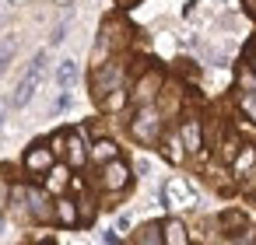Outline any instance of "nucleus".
<instances>
[{
  "label": "nucleus",
  "instance_id": "obj_14",
  "mask_svg": "<svg viewBox=\"0 0 256 245\" xmlns=\"http://www.w3.org/2000/svg\"><path fill=\"white\" fill-rule=\"evenodd\" d=\"M112 158H120V144L109 140V137H102V140H95V144L88 147V161L106 165V161H112Z\"/></svg>",
  "mask_w": 256,
  "mask_h": 245
},
{
  "label": "nucleus",
  "instance_id": "obj_4",
  "mask_svg": "<svg viewBox=\"0 0 256 245\" xmlns=\"http://www.w3.org/2000/svg\"><path fill=\"white\" fill-rule=\"evenodd\" d=\"M53 161H56V154L50 151L46 140H36V144L25 151V158H22V165H25L28 175H46V172L53 168Z\"/></svg>",
  "mask_w": 256,
  "mask_h": 245
},
{
  "label": "nucleus",
  "instance_id": "obj_19",
  "mask_svg": "<svg viewBox=\"0 0 256 245\" xmlns=\"http://www.w3.org/2000/svg\"><path fill=\"white\" fill-rule=\"evenodd\" d=\"M46 144H50V151H53L56 158H64V144H67V130H60V133H53V137H50Z\"/></svg>",
  "mask_w": 256,
  "mask_h": 245
},
{
  "label": "nucleus",
  "instance_id": "obj_10",
  "mask_svg": "<svg viewBox=\"0 0 256 245\" xmlns=\"http://www.w3.org/2000/svg\"><path fill=\"white\" fill-rule=\"evenodd\" d=\"M179 140L190 154H200L204 151V130H200V119H182L179 126Z\"/></svg>",
  "mask_w": 256,
  "mask_h": 245
},
{
  "label": "nucleus",
  "instance_id": "obj_22",
  "mask_svg": "<svg viewBox=\"0 0 256 245\" xmlns=\"http://www.w3.org/2000/svg\"><path fill=\"white\" fill-rule=\"evenodd\" d=\"M67 105H70V91H67V88H64V95H60V98H56V105H53V112H64V109H67Z\"/></svg>",
  "mask_w": 256,
  "mask_h": 245
},
{
  "label": "nucleus",
  "instance_id": "obj_21",
  "mask_svg": "<svg viewBox=\"0 0 256 245\" xmlns=\"http://www.w3.org/2000/svg\"><path fill=\"white\" fill-rule=\"evenodd\" d=\"M64 39H67V21H60V25L53 28V35H50V42L56 46V42H64Z\"/></svg>",
  "mask_w": 256,
  "mask_h": 245
},
{
  "label": "nucleus",
  "instance_id": "obj_7",
  "mask_svg": "<svg viewBox=\"0 0 256 245\" xmlns=\"http://www.w3.org/2000/svg\"><path fill=\"white\" fill-rule=\"evenodd\" d=\"M53 221L60 224V228H78L81 224V214H78V200H70V196H56L53 200Z\"/></svg>",
  "mask_w": 256,
  "mask_h": 245
},
{
  "label": "nucleus",
  "instance_id": "obj_23",
  "mask_svg": "<svg viewBox=\"0 0 256 245\" xmlns=\"http://www.w3.org/2000/svg\"><path fill=\"white\" fill-rule=\"evenodd\" d=\"M120 4H123V7H134V4H140V0H120Z\"/></svg>",
  "mask_w": 256,
  "mask_h": 245
},
{
  "label": "nucleus",
  "instance_id": "obj_3",
  "mask_svg": "<svg viewBox=\"0 0 256 245\" xmlns=\"http://www.w3.org/2000/svg\"><path fill=\"white\" fill-rule=\"evenodd\" d=\"M130 165L123 161V158H112V161H106L102 165V175H98V186L102 189H109V193H123L126 186H130Z\"/></svg>",
  "mask_w": 256,
  "mask_h": 245
},
{
  "label": "nucleus",
  "instance_id": "obj_16",
  "mask_svg": "<svg viewBox=\"0 0 256 245\" xmlns=\"http://www.w3.org/2000/svg\"><path fill=\"white\" fill-rule=\"evenodd\" d=\"M134 242H137V245H158V242H162V224H158V221L144 224V228L134 235Z\"/></svg>",
  "mask_w": 256,
  "mask_h": 245
},
{
  "label": "nucleus",
  "instance_id": "obj_13",
  "mask_svg": "<svg viewBox=\"0 0 256 245\" xmlns=\"http://www.w3.org/2000/svg\"><path fill=\"white\" fill-rule=\"evenodd\" d=\"M162 242H165V245H186V242H190V231H186V224H182L179 217H168V221H162Z\"/></svg>",
  "mask_w": 256,
  "mask_h": 245
},
{
  "label": "nucleus",
  "instance_id": "obj_20",
  "mask_svg": "<svg viewBox=\"0 0 256 245\" xmlns=\"http://www.w3.org/2000/svg\"><path fill=\"white\" fill-rule=\"evenodd\" d=\"M8 203H11V186H8L4 179H0V214L8 210Z\"/></svg>",
  "mask_w": 256,
  "mask_h": 245
},
{
  "label": "nucleus",
  "instance_id": "obj_6",
  "mask_svg": "<svg viewBox=\"0 0 256 245\" xmlns=\"http://www.w3.org/2000/svg\"><path fill=\"white\" fill-rule=\"evenodd\" d=\"M120 77H123V67H120V63H98V70H95V84H92V88H95V91H92L95 102H102L112 88H120Z\"/></svg>",
  "mask_w": 256,
  "mask_h": 245
},
{
  "label": "nucleus",
  "instance_id": "obj_12",
  "mask_svg": "<svg viewBox=\"0 0 256 245\" xmlns=\"http://www.w3.org/2000/svg\"><path fill=\"white\" fill-rule=\"evenodd\" d=\"M158 88H162V74H144L134 88V105H148L158 95Z\"/></svg>",
  "mask_w": 256,
  "mask_h": 245
},
{
  "label": "nucleus",
  "instance_id": "obj_9",
  "mask_svg": "<svg viewBox=\"0 0 256 245\" xmlns=\"http://www.w3.org/2000/svg\"><path fill=\"white\" fill-rule=\"evenodd\" d=\"M64 158H67V165H70V168H81V165H88V144L81 140V133H78V130H70V133H67Z\"/></svg>",
  "mask_w": 256,
  "mask_h": 245
},
{
  "label": "nucleus",
  "instance_id": "obj_24",
  "mask_svg": "<svg viewBox=\"0 0 256 245\" xmlns=\"http://www.w3.org/2000/svg\"><path fill=\"white\" fill-rule=\"evenodd\" d=\"M246 7H249V11H252V14H256V0H246Z\"/></svg>",
  "mask_w": 256,
  "mask_h": 245
},
{
  "label": "nucleus",
  "instance_id": "obj_17",
  "mask_svg": "<svg viewBox=\"0 0 256 245\" xmlns=\"http://www.w3.org/2000/svg\"><path fill=\"white\" fill-rule=\"evenodd\" d=\"M179 147H182V140H179V137H165V140H162V154H165L172 165H179V161H182V151H179Z\"/></svg>",
  "mask_w": 256,
  "mask_h": 245
},
{
  "label": "nucleus",
  "instance_id": "obj_27",
  "mask_svg": "<svg viewBox=\"0 0 256 245\" xmlns=\"http://www.w3.org/2000/svg\"><path fill=\"white\" fill-rule=\"evenodd\" d=\"M0 228H4V224H0Z\"/></svg>",
  "mask_w": 256,
  "mask_h": 245
},
{
  "label": "nucleus",
  "instance_id": "obj_8",
  "mask_svg": "<svg viewBox=\"0 0 256 245\" xmlns=\"http://www.w3.org/2000/svg\"><path fill=\"white\" fill-rule=\"evenodd\" d=\"M162 203H165V207H190V203H196V196H193V189H190L186 182L172 179V182H165V189H162Z\"/></svg>",
  "mask_w": 256,
  "mask_h": 245
},
{
  "label": "nucleus",
  "instance_id": "obj_11",
  "mask_svg": "<svg viewBox=\"0 0 256 245\" xmlns=\"http://www.w3.org/2000/svg\"><path fill=\"white\" fill-rule=\"evenodd\" d=\"M67 186H70V165H56V161H53V168L46 172V186H42V189H46L50 196H60Z\"/></svg>",
  "mask_w": 256,
  "mask_h": 245
},
{
  "label": "nucleus",
  "instance_id": "obj_15",
  "mask_svg": "<svg viewBox=\"0 0 256 245\" xmlns=\"http://www.w3.org/2000/svg\"><path fill=\"white\" fill-rule=\"evenodd\" d=\"M74 81H78V60H64V63L56 67V84H60V91L70 88Z\"/></svg>",
  "mask_w": 256,
  "mask_h": 245
},
{
  "label": "nucleus",
  "instance_id": "obj_5",
  "mask_svg": "<svg viewBox=\"0 0 256 245\" xmlns=\"http://www.w3.org/2000/svg\"><path fill=\"white\" fill-rule=\"evenodd\" d=\"M22 203H28L32 221H53V203H50V193H46V189H39V186H25Z\"/></svg>",
  "mask_w": 256,
  "mask_h": 245
},
{
  "label": "nucleus",
  "instance_id": "obj_1",
  "mask_svg": "<svg viewBox=\"0 0 256 245\" xmlns=\"http://www.w3.org/2000/svg\"><path fill=\"white\" fill-rule=\"evenodd\" d=\"M130 137L137 144H144V147H151V144L162 140V116L151 109V102L148 105H137V112L130 119Z\"/></svg>",
  "mask_w": 256,
  "mask_h": 245
},
{
  "label": "nucleus",
  "instance_id": "obj_18",
  "mask_svg": "<svg viewBox=\"0 0 256 245\" xmlns=\"http://www.w3.org/2000/svg\"><path fill=\"white\" fill-rule=\"evenodd\" d=\"M238 105H242V112H246V116L256 123V91H246V95L238 98Z\"/></svg>",
  "mask_w": 256,
  "mask_h": 245
},
{
  "label": "nucleus",
  "instance_id": "obj_2",
  "mask_svg": "<svg viewBox=\"0 0 256 245\" xmlns=\"http://www.w3.org/2000/svg\"><path fill=\"white\" fill-rule=\"evenodd\" d=\"M42 70H46V49H39V53H36L32 67L25 70L22 84L14 88V95H11V105H14V109L28 105V98H32V95H36V88H39V77H42Z\"/></svg>",
  "mask_w": 256,
  "mask_h": 245
},
{
  "label": "nucleus",
  "instance_id": "obj_25",
  "mask_svg": "<svg viewBox=\"0 0 256 245\" xmlns=\"http://www.w3.org/2000/svg\"><path fill=\"white\" fill-rule=\"evenodd\" d=\"M252 70H256V53H252Z\"/></svg>",
  "mask_w": 256,
  "mask_h": 245
},
{
  "label": "nucleus",
  "instance_id": "obj_26",
  "mask_svg": "<svg viewBox=\"0 0 256 245\" xmlns=\"http://www.w3.org/2000/svg\"><path fill=\"white\" fill-rule=\"evenodd\" d=\"M56 4H70V0H56Z\"/></svg>",
  "mask_w": 256,
  "mask_h": 245
}]
</instances>
